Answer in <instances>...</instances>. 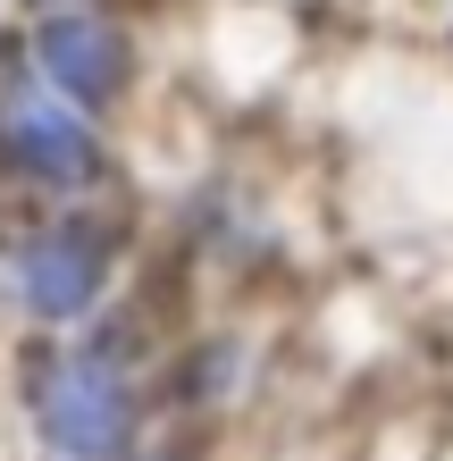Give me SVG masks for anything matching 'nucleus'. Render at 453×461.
<instances>
[{"label":"nucleus","mask_w":453,"mask_h":461,"mask_svg":"<svg viewBox=\"0 0 453 461\" xmlns=\"http://www.w3.org/2000/svg\"><path fill=\"white\" fill-rule=\"evenodd\" d=\"M34 428L59 461H118L135 445V386L110 352H59L34 369Z\"/></svg>","instance_id":"nucleus-1"},{"label":"nucleus","mask_w":453,"mask_h":461,"mask_svg":"<svg viewBox=\"0 0 453 461\" xmlns=\"http://www.w3.org/2000/svg\"><path fill=\"white\" fill-rule=\"evenodd\" d=\"M0 159H9L25 185H59V194L101 168L93 126L76 118L50 85H9L0 93Z\"/></svg>","instance_id":"nucleus-2"},{"label":"nucleus","mask_w":453,"mask_h":461,"mask_svg":"<svg viewBox=\"0 0 453 461\" xmlns=\"http://www.w3.org/2000/svg\"><path fill=\"white\" fill-rule=\"evenodd\" d=\"M34 68H42V85L68 101H85V110H101V101H118L126 93V76H135V50H126V34L110 17H93V9H68V17H42L34 25Z\"/></svg>","instance_id":"nucleus-3"},{"label":"nucleus","mask_w":453,"mask_h":461,"mask_svg":"<svg viewBox=\"0 0 453 461\" xmlns=\"http://www.w3.org/2000/svg\"><path fill=\"white\" fill-rule=\"evenodd\" d=\"M17 303L34 319H76L101 303V268H110V252H101L93 227H42L17 243Z\"/></svg>","instance_id":"nucleus-4"}]
</instances>
